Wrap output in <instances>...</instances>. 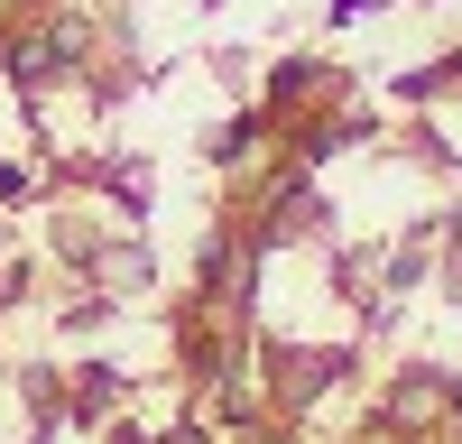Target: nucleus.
Listing matches in <instances>:
<instances>
[{
	"instance_id": "20e7f679",
	"label": "nucleus",
	"mask_w": 462,
	"mask_h": 444,
	"mask_svg": "<svg viewBox=\"0 0 462 444\" xmlns=\"http://www.w3.org/2000/svg\"><path fill=\"white\" fill-rule=\"evenodd\" d=\"M167 444H213V435H204V426H176V435H167Z\"/></svg>"
},
{
	"instance_id": "7ed1b4c3",
	"label": "nucleus",
	"mask_w": 462,
	"mask_h": 444,
	"mask_svg": "<svg viewBox=\"0 0 462 444\" xmlns=\"http://www.w3.org/2000/svg\"><path fill=\"white\" fill-rule=\"evenodd\" d=\"M324 10H333V19H361V10H370V0H324Z\"/></svg>"
},
{
	"instance_id": "f03ea898",
	"label": "nucleus",
	"mask_w": 462,
	"mask_h": 444,
	"mask_svg": "<svg viewBox=\"0 0 462 444\" xmlns=\"http://www.w3.org/2000/svg\"><path fill=\"white\" fill-rule=\"evenodd\" d=\"M111 398H121V389H111V361H84V389H74V417L93 426V417H102Z\"/></svg>"
},
{
	"instance_id": "f257e3e1",
	"label": "nucleus",
	"mask_w": 462,
	"mask_h": 444,
	"mask_svg": "<svg viewBox=\"0 0 462 444\" xmlns=\"http://www.w3.org/2000/svg\"><path fill=\"white\" fill-rule=\"evenodd\" d=\"M315 84H324V65H315V56H287L278 74H268V102H305Z\"/></svg>"
}]
</instances>
